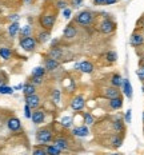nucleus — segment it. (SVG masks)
<instances>
[{"label": "nucleus", "mask_w": 144, "mask_h": 155, "mask_svg": "<svg viewBox=\"0 0 144 155\" xmlns=\"http://www.w3.org/2000/svg\"><path fill=\"white\" fill-rule=\"evenodd\" d=\"M96 19V14L91 9H83L79 11L78 14L73 16V23L80 27H88V25L94 24Z\"/></svg>", "instance_id": "nucleus-1"}, {"label": "nucleus", "mask_w": 144, "mask_h": 155, "mask_svg": "<svg viewBox=\"0 0 144 155\" xmlns=\"http://www.w3.org/2000/svg\"><path fill=\"white\" fill-rule=\"evenodd\" d=\"M56 19H57V11H51V9L44 11L39 18V24L41 30L51 31L56 23Z\"/></svg>", "instance_id": "nucleus-2"}, {"label": "nucleus", "mask_w": 144, "mask_h": 155, "mask_svg": "<svg viewBox=\"0 0 144 155\" xmlns=\"http://www.w3.org/2000/svg\"><path fill=\"white\" fill-rule=\"evenodd\" d=\"M53 138H55V135H53V131L50 127H41L36 131V142L41 146L51 143L53 140Z\"/></svg>", "instance_id": "nucleus-3"}, {"label": "nucleus", "mask_w": 144, "mask_h": 155, "mask_svg": "<svg viewBox=\"0 0 144 155\" xmlns=\"http://www.w3.org/2000/svg\"><path fill=\"white\" fill-rule=\"evenodd\" d=\"M19 46L25 52H34L37 47V40L35 36H28V38H20L19 40Z\"/></svg>", "instance_id": "nucleus-4"}, {"label": "nucleus", "mask_w": 144, "mask_h": 155, "mask_svg": "<svg viewBox=\"0 0 144 155\" xmlns=\"http://www.w3.org/2000/svg\"><path fill=\"white\" fill-rule=\"evenodd\" d=\"M99 31L104 35H111L112 32H115L116 30V23L115 20H112L111 18H103V20L99 23Z\"/></svg>", "instance_id": "nucleus-5"}, {"label": "nucleus", "mask_w": 144, "mask_h": 155, "mask_svg": "<svg viewBox=\"0 0 144 155\" xmlns=\"http://www.w3.org/2000/svg\"><path fill=\"white\" fill-rule=\"evenodd\" d=\"M69 107H71V110H72V111H75V112L84 111V108H85V99H84V96H83L82 94L73 96V98L71 99V102H69Z\"/></svg>", "instance_id": "nucleus-6"}, {"label": "nucleus", "mask_w": 144, "mask_h": 155, "mask_svg": "<svg viewBox=\"0 0 144 155\" xmlns=\"http://www.w3.org/2000/svg\"><path fill=\"white\" fill-rule=\"evenodd\" d=\"M73 70L80 71L82 74H92L95 71L94 63H91L89 60H83V62H76L73 64Z\"/></svg>", "instance_id": "nucleus-7"}, {"label": "nucleus", "mask_w": 144, "mask_h": 155, "mask_svg": "<svg viewBox=\"0 0 144 155\" xmlns=\"http://www.w3.org/2000/svg\"><path fill=\"white\" fill-rule=\"evenodd\" d=\"M79 34V30L78 27H76V24L71 21L69 24H67L66 27H64L63 30V39H66V40H72V39H75L78 36Z\"/></svg>", "instance_id": "nucleus-8"}, {"label": "nucleus", "mask_w": 144, "mask_h": 155, "mask_svg": "<svg viewBox=\"0 0 144 155\" xmlns=\"http://www.w3.org/2000/svg\"><path fill=\"white\" fill-rule=\"evenodd\" d=\"M111 126H112V130H114L116 134H121L123 135L126 132V122H124L123 116H119L116 115L111 122Z\"/></svg>", "instance_id": "nucleus-9"}, {"label": "nucleus", "mask_w": 144, "mask_h": 155, "mask_svg": "<svg viewBox=\"0 0 144 155\" xmlns=\"http://www.w3.org/2000/svg\"><path fill=\"white\" fill-rule=\"evenodd\" d=\"M5 124H7V128L11 132H20L21 130H23L21 120L19 118H16V116H11V118H8L7 122H5Z\"/></svg>", "instance_id": "nucleus-10"}, {"label": "nucleus", "mask_w": 144, "mask_h": 155, "mask_svg": "<svg viewBox=\"0 0 144 155\" xmlns=\"http://www.w3.org/2000/svg\"><path fill=\"white\" fill-rule=\"evenodd\" d=\"M89 134H91L89 128H88V126H85V124H79V126H75V127L71 128V135L72 137H76V138H87Z\"/></svg>", "instance_id": "nucleus-11"}, {"label": "nucleus", "mask_w": 144, "mask_h": 155, "mask_svg": "<svg viewBox=\"0 0 144 155\" xmlns=\"http://www.w3.org/2000/svg\"><path fill=\"white\" fill-rule=\"evenodd\" d=\"M52 144L53 146H56L59 150H62V151H67V150H69V140L67 139L66 137H63V135H57V137L53 138V140H52Z\"/></svg>", "instance_id": "nucleus-12"}, {"label": "nucleus", "mask_w": 144, "mask_h": 155, "mask_svg": "<svg viewBox=\"0 0 144 155\" xmlns=\"http://www.w3.org/2000/svg\"><path fill=\"white\" fill-rule=\"evenodd\" d=\"M101 95H103V98H107L108 101H110V99H114V98H117V96H120L121 95V91H120V88L108 86V87H104V88H101Z\"/></svg>", "instance_id": "nucleus-13"}, {"label": "nucleus", "mask_w": 144, "mask_h": 155, "mask_svg": "<svg viewBox=\"0 0 144 155\" xmlns=\"http://www.w3.org/2000/svg\"><path fill=\"white\" fill-rule=\"evenodd\" d=\"M24 102H25V104H28L32 110H36V108H40L41 98L37 94H34V95H30V96H24Z\"/></svg>", "instance_id": "nucleus-14"}, {"label": "nucleus", "mask_w": 144, "mask_h": 155, "mask_svg": "<svg viewBox=\"0 0 144 155\" xmlns=\"http://www.w3.org/2000/svg\"><path fill=\"white\" fill-rule=\"evenodd\" d=\"M31 120L34 124H41L44 123L46 120V111L41 108H36L32 111V116H31Z\"/></svg>", "instance_id": "nucleus-15"}, {"label": "nucleus", "mask_w": 144, "mask_h": 155, "mask_svg": "<svg viewBox=\"0 0 144 155\" xmlns=\"http://www.w3.org/2000/svg\"><path fill=\"white\" fill-rule=\"evenodd\" d=\"M48 58H51V59H55L57 62H62V59L64 58V50L62 47H53V48H50V51H48Z\"/></svg>", "instance_id": "nucleus-16"}, {"label": "nucleus", "mask_w": 144, "mask_h": 155, "mask_svg": "<svg viewBox=\"0 0 144 155\" xmlns=\"http://www.w3.org/2000/svg\"><path fill=\"white\" fill-rule=\"evenodd\" d=\"M121 92H123V95L126 96L127 99H132V95H133V90H132V84H131L130 79L128 78H124L123 80V84H121Z\"/></svg>", "instance_id": "nucleus-17"}, {"label": "nucleus", "mask_w": 144, "mask_h": 155, "mask_svg": "<svg viewBox=\"0 0 144 155\" xmlns=\"http://www.w3.org/2000/svg\"><path fill=\"white\" fill-rule=\"evenodd\" d=\"M43 67L46 68L47 72H55V71L60 67V62H57V60L51 59V58H48V56H47L46 59H44Z\"/></svg>", "instance_id": "nucleus-18"}, {"label": "nucleus", "mask_w": 144, "mask_h": 155, "mask_svg": "<svg viewBox=\"0 0 144 155\" xmlns=\"http://www.w3.org/2000/svg\"><path fill=\"white\" fill-rule=\"evenodd\" d=\"M130 44L132 47H140L144 44V35L140 32H133L130 38Z\"/></svg>", "instance_id": "nucleus-19"}, {"label": "nucleus", "mask_w": 144, "mask_h": 155, "mask_svg": "<svg viewBox=\"0 0 144 155\" xmlns=\"http://www.w3.org/2000/svg\"><path fill=\"white\" fill-rule=\"evenodd\" d=\"M123 96H117V98H114V99H110L108 101V107H110V110H112V111H117V110H120L121 107H123Z\"/></svg>", "instance_id": "nucleus-20"}, {"label": "nucleus", "mask_w": 144, "mask_h": 155, "mask_svg": "<svg viewBox=\"0 0 144 155\" xmlns=\"http://www.w3.org/2000/svg\"><path fill=\"white\" fill-rule=\"evenodd\" d=\"M36 40H37V44H46L47 41L51 40V31L40 30L36 35Z\"/></svg>", "instance_id": "nucleus-21"}, {"label": "nucleus", "mask_w": 144, "mask_h": 155, "mask_svg": "<svg viewBox=\"0 0 144 155\" xmlns=\"http://www.w3.org/2000/svg\"><path fill=\"white\" fill-rule=\"evenodd\" d=\"M123 80H124V78L121 76L119 72H115V74H112L111 78H110V86L116 87V88H121Z\"/></svg>", "instance_id": "nucleus-22"}, {"label": "nucleus", "mask_w": 144, "mask_h": 155, "mask_svg": "<svg viewBox=\"0 0 144 155\" xmlns=\"http://www.w3.org/2000/svg\"><path fill=\"white\" fill-rule=\"evenodd\" d=\"M123 140H124V138H123L121 134H114L111 137L110 144H111L112 148H120L121 144H123Z\"/></svg>", "instance_id": "nucleus-23"}, {"label": "nucleus", "mask_w": 144, "mask_h": 155, "mask_svg": "<svg viewBox=\"0 0 144 155\" xmlns=\"http://www.w3.org/2000/svg\"><path fill=\"white\" fill-rule=\"evenodd\" d=\"M20 23L19 21H14V23H11L8 25V35L9 38H16L19 35V32H20Z\"/></svg>", "instance_id": "nucleus-24"}, {"label": "nucleus", "mask_w": 144, "mask_h": 155, "mask_svg": "<svg viewBox=\"0 0 144 155\" xmlns=\"http://www.w3.org/2000/svg\"><path fill=\"white\" fill-rule=\"evenodd\" d=\"M36 86H34L32 83L27 82L23 84V90H21V92H23L24 96H30V95H34V94H36Z\"/></svg>", "instance_id": "nucleus-25"}, {"label": "nucleus", "mask_w": 144, "mask_h": 155, "mask_svg": "<svg viewBox=\"0 0 144 155\" xmlns=\"http://www.w3.org/2000/svg\"><path fill=\"white\" fill-rule=\"evenodd\" d=\"M59 123H60V126H62L63 128L69 130V128H72V126H73V118H72V116L66 115V116H63V118L60 119Z\"/></svg>", "instance_id": "nucleus-26"}, {"label": "nucleus", "mask_w": 144, "mask_h": 155, "mask_svg": "<svg viewBox=\"0 0 144 155\" xmlns=\"http://www.w3.org/2000/svg\"><path fill=\"white\" fill-rule=\"evenodd\" d=\"M14 55V51L9 47H0V59L3 60H9Z\"/></svg>", "instance_id": "nucleus-27"}, {"label": "nucleus", "mask_w": 144, "mask_h": 155, "mask_svg": "<svg viewBox=\"0 0 144 155\" xmlns=\"http://www.w3.org/2000/svg\"><path fill=\"white\" fill-rule=\"evenodd\" d=\"M32 34H34V27H32L31 24H27V25H24V27H21V28H20V32H19L20 38L32 36Z\"/></svg>", "instance_id": "nucleus-28"}, {"label": "nucleus", "mask_w": 144, "mask_h": 155, "mask_svg": "<svg viewBox=\"0 0 144 155\" xmlns=\"http://www.w3.org/2000/svg\"><path fill=\"white\" fill-rule=\"evenodd\" d=\"M104 59H105V62H108V63H116L119 56H117V52L115 50H110L104 55Z\"/></svg>", "instance_id": "nucleus-29"}, {"label": "nucleus", "mask_w": 144, "mask_h": 155, "mask_svg": "<svg viewBox=\"0 0 144 155\" xmlns=\"http://www.w3.org/2000/svg\"><path fill=\"white\" fill-rule=\"evenodd\" d=\"M83 123L85 126H92L95 123V116L92 115V112H89V111L83 112Z\"/></svg>", "instance_id": "nucleus-30"}, {"label": "nucleus", "mask_w": 144, "mask_h": 155, "mask_svg": "<svg viewBox=\"0 0 144 155\" xmlns=\"http://www.w3.org/2000/svg\"><path fill=\"white\" fill-rule=\"evenodd\" d=\"M47 74L46 68L43 66H36L32 68V72H31V76H37V78H44Z\"/></svg>", "instance_id": "nucleus-31"}, {"label": "nucleus", "mask_w": 144, "mask_h": 155, "mask_svg": "<svg viewBox=\"0 0 144 155\" xmlns=\"http://www.w3.org/2000/svg\"><path fill=\"white\" fill-rule=\"evenodd\" d=\"M51 99H52V102L55 103L56 106H59L60 103H62V91H60L59 88L52 90V92H51Z\"/></svg>", "instance_id": "nucleus-32"}, {"label": "nucleus", "mask_w": 144, "mask_h": 155, "mask_svg": "<svg viewBox=\"0 0 144 155\" xmlns=\"http://www.w3.org/2000/svg\"><path fill=\"white\" fill-rule=\"evenodd\" d=\"M44 148H46L47 155H62V153H63L62 150H59V148L56 146H53V144H46Z\"/></svg>", "instance_id": "nucleus-33"}, {"label": "nucleus", "mask_w": 144, "mask_h": 155, "mask_svg": "<svg viewBox=\"0 0 144 155\" xmlns=\"http://www.w3.org/2000/svg\"><path fill=\"white\" fill-rule=\"evenodd\" d=\"M15 91H14V87L8 86V84H2L0 86V95H12Z\"/></svg>", "instance_id": "nucleus-34"}, {"label": "nucleus", "mask_w": 144, "mask_h": 155, "mask_svg": "<svg viewBox=\"0 0 144 155\" xmlns=\"http://www.w3.org/2000/svg\"><path fill=\"white\" fill-rule=\"evenodd\" d=\"M68 5H69V3L67 2V0H55V8H56V11L57 9H66V8H68Z\"/></svg>", "instance_id": "nucleus-35"}, {"label": "nucleus", "mask_w": 144, "mask_h": 155, "mask_svg": "<svg viewBox=\"0 0 144 155\" xmlns=\"http://www.w3.org/2000/svg\"><path fill=\"white\" fill-rule=\"evenodd\" d=\"M28 82L32 83L34 86H41L44 83V78H37V76H30L28 78Z\"/></svg>", "instance_id": "nucleus-36"}, {"label": "nucleus", "mask_w": 144, "mask_h": 155, "mask_svg": "<svg viewBox=\"0 0 144 155\" xmlns=\"http://www.w3.org/2000/svg\"><path fill=\"white\" fill-rule=\"evenodd\" d=\"M123 119H124V122H126V124H127V123H131V120H132V110L128 108L127 111L124 112Z\"/></svg>", "instance_id": "nucleus-37"}, {"label": "nucleus", "mask_w": 144, "mask_h": 155, "mask_svg": "<svg viewBox=\"0 0 144 155\" xmlns=\"http://www.w3.org/2000/svg\"><path fill=\"white\" fill-rule=\"evenodd\" d=\"M136 75L144 83V63H140L139 68H137V71H136Z\"/></svg>", "instance_id": "nucleus-38"}, {"label": "nucleus", "mask_w": 144, "mask_h": 155, "mask_svg": "<svg viewBox=\"0 0 144 155\" xmlns=\"http://www.w3.org/2000/svg\"><path fill=\"white\" fill-rule=\"evenodd\" d=\"M32 155H47L46 148H44V147H40V146L35 147L34 150H32Z\"/></svg>", "instance_id": "nucleus-39"}, {"label": "nucleus", "mask_w": 144, "mask_h": 155, "mask_svg": "<svg viewBox=\"0 0 144 155\" xmlns=\"http://www.w3.org/2000/svg\"><path fill=\"white\" fill-rule=\"evenodd\" d=\"M71 8H73V9H78V8H80L83 4H84V0H71Z\"/></svg>", "instance_id": "nucleus-40"}, {"label": "nucleus", "mask_w": 144, "mask_h": 155, "mask_svg": "<svg viewBox=\"0 0 144 155\" xmlns=\"http://www.w3.org/2000/svg\"><path fill=\"white\" fill-rule=\"evenodd\" d=\"M62 15H63V18L64 19H67V20H68V19H71V16H72V8H66V9H63L62 11Z\"/></svg>", "instance_id": "nucleus-41"}, {"label": "nucleus", "mask_w": 144, "mask_h": 155, "mask_svg": "<svg viewBox=\"0 0 144 155\" xmlns=\"http://www.w3.org/2000/svg\"><path fill=\"white\" fill-rule=\"evenodd\" d=\"M32 111H34V110H32L30 106H28V104H24V116H25L27 119H31Z\"/></svg>", "instance_id": "nucleus-42"}, {"label": "nucleus", "mask_w": 144, "mask_h": 155, "mask_svg": "<svg viewBox=\"0 0 144 155\" xmlns=\"http://www.w3.org/2000/svg\"><path fill=\"white\" fill-rule=\"evenodd\" d=\"M8 19L11 20V23H14V21H19V20H20V16H19L18 14H11L8 16Z\"/></svg>", "instance_id": "nucleus-43"}, {"label": "nucleus", "mask_w": 144, "mask_h": 155, "mask_svg": "<svg viewBox=\"0 0 144 155\" xmlns=\"http://www.w3.org/2000/svg\"><path fill=\"white\" fill-rule=\"evenodd\" d=\"M60 44V39H52L50 43V48H53V47H59Z\"/></svg>", "instance_id": "nucleus-44"}, {"label": "nucleus", "mask_w": 144, "mask_h": 155, "mask_svg": "<svg viewBox=\"0 0 144 155\" xmlns=\"http://www.w3.org/2000/svg\"><path fill=\"white\" fill-rule=\"evenodd\" d=\"M136 27H137V28H143V27H144V16H142V18L137 20Z\"/></svg>", "instance_id": "nucleus-45"}, {"label": "nucleus", "mask_w": 144, "mask_h": 155, "mask_svg": "<svg viewBox=\"0 0 144 155\" xmlns=\"http://www.w3.org/2000/svg\"><path fill=\"white\" fill-rule=\"evenodd\" d=\"M95 5H105V0H92Z\"/></svg>", "instance_id": "nucleus-46"}, {"label": "nucleus", "mask_w": 144, "mask_h": 155, "mask_svg": "<svg viewBox=\"0 0 144 155\" xmlns=\"http://www.w3.org/2000/svg\"><path fill=\"white\" fill-rule=\"evenodd\" d=\"M23 90V83H20V84H16L14 87V91H21Z\"/></svg>", "instance_id": "nucleus-47"}, {"label": "nucleus", "mask_w": 144, "mask_h": 155, "mask_svg": "<svg viewBox=\"0 0 144 155\" xmlns=\"http://www.w3.org/2000/svg\"><path fill=\"white\" fill-rule=\"evenodd\" d=\"M116 3H117V0H105V5H114Z\"/></svg>", "instance_id": "nucleus-48"}, {"label": "nucleus", "mask_w": 144, "mask_h": 155, "mask_svg": "<svg viewBox=\"0 0 144 155\" xmlns=\"http://www.w3.org/2000/svg\"><path fill=\"white\" fill-rule=\"evenodd\" d=\"M24 3H25V4H30V3H31V0H24Z\"/></svg>", "instance_id": "nucleus-49"}, {"label": "nucleus", "mask_w": 144, "mask_h": 155, "mask_svg": "<svg viewBox=\"0 0 144 155\" xmlns=\"http://www.w3.org/2000/svg\"><path fill=\"white\" fill-rule=\"evenodd\" d=\"M107 155H120V154H117V153H112V154H107Z\"/></svg>", "instance_id": "nucleus-50"}, {"label": "nucleus", "mask_w": 144, "mask_h": 155, "mask_svg": "<svg viewBox=\"0 0 144 155\" xmlns=\"http://www.w3.org/2000/svg\"><path fill=\"white\" fill-rule=\"evenodd\" d=\"M142 92L144 94V83H143V84H142Z\"/></svg>", "instance_id": "nucleus-51"}, {"label": "nucleus", "mask_w": 144, "mask_h": 155, "mask_svg": "<svg viewBox=\"0 0 144 155\" xmlns=\"http://www.w3.org/2000/svg\"><path fill=\"white\" fill-rule=\"evenodd\" d=\"M142 63H144V55L142 56Z\"/></svg>", "instance_id": "nucleus-52"}, {"label": "nucleus", "mask_w": 144, "mask_h": 155, "mask_svg": "<svg viewBox=\"0 0 144 155\" xmlns=\"http://www.w3.org/2000/svg\"><path fill=\"white\" fill-rule=\"evenodd\" d=\"M143 122H144V111H143Z\"/></svg>", "instance_id": "nucleus-53"}, {"label": "nucleus", "mask_w": 144, "mask_h": 155, "mask_svg": "<svg viewBox=\"0 0 144 155\" xmlns=\"http://www.w3.org/2000/svg\"><path fill=\"white\" fill-rule=\"evenodd\" d=\"M46 2H48V0H46Z\"/></svg>", "instance_id": "nucleus-54"}, {"label": "nucleus", "mask_w": 144, "mask_h": 155, "mask_svg": "<svg viewBox=\"0 0 144 155\" xmlns=\"http://www.w3.org/2000/svg\"><path fill=\"white\" fill-rule=\"evenodd\" d=\"M143 131H144V128H143Z\"/></svg>", "instance_id": "nucleus-55"}]
</instances>
